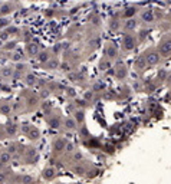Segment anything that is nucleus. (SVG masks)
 <instances>
[{
    "mask_svg": "<svg viewBox=\"0 0 171 184\" xmlns=\"http://www.w3.org/2000/svg\"><path fill=\"white\" fill-rule=\"evenodd\" d=\"M85 98H86V99H91V98H92V92H91V94L88 92V94L85 95Z\"/></svg>",
    "mask_w": 171,
    "mask_h": 184,
    "instance_id": "nucleus-32",
    "label": "nucleus"
},
{
    "mask_svg": "<svg viewBox=\"0 0 171 184\" xmlns=\"http://www.w3.org/2000/svg\"><path fill=\"white\" fill-rule=\"evenodd\" d=\"M29 51H30V53H38V48H36V45H30Z\"/></svg>",
    "mask_w": 171,
    "mask_h": 184,
    "instance_id": "nucleus-23",
    "label": "nucleus"
},
{
    "mask_svg": "<svg viewBox=\"0 0 171 184\" xmlns=\"http://www.w3.org/2000/svg\"><path fill=\"white\" fill-rule=\"evenodd\" d=\"M10 158H12V154L9 151L2 152V154H0V163H2V164H7V163L10 161Z\"/></svg>",
    "mask_w": 171,
    "mask_h": 184,
    "instance_id": "nucleus-13",
    "label": "nucleus"
},
{
    "mask_svg": "<svg viewBox=\"0 0 171 184\" xmlns=\"http://www.w3.org/2000/svg\"><path fill=\"white\" fill-rule=\"evenodd\" d=\"M7 25V20L6 19H0V27H5Z\"/></svg>",
    "mask_w": 171,
    "mask_h": 184,
    "instance_id": "nucleus-28",
    "label": "nucleus"
},
{
    "mask_svg": "<svg viewBox=\"0 0 171 184\" xmlns=\"http://www.w3.org/2000/svg\"><path fill=\"white\" fill-rule=\"evenodd\" d=\"M137 45V40L132 35H124L122 36V49L127 51V52H131L132 49Z\"/></svg>",
    "mask_w": 171,
    "mask_h": 184,
    "instance_id": "nucleus-3",
    "label": "nucleus"
},
{
    "mask_svg": "<svg viewBox=\"0 0 171 184\" xmlns=\"http://www.w3.org/2000/svg\"><path fill=\"white\" fill-rule=\"evenodd\" d=\"M55 174H56V170L55 168H52V167H49V168H46V170H43V178H46V180H52L53 177H55Z\"/></svg>",
    "mask_w": 171,
    "mask_h": 184,
    "instance_id": "nucleus-10",
    "label": "nucleus"
},
{
    "mask_svg": "<svg viewBox=\"0 0 171 184\" xmlns=\"http://www.w3.org/2000/svg\"><path fill=\"white\" fill-rule=\"evenodd\" d=\"M68 94H69V97H75V91H73L72 88H69V89H68Z\"/></svg>",
    "mask_w": 171,
    "mask_h": 184,
    "instance_id": "nucleus-29",
    "label": "nucleus"
},
{
    "mask_svg": "<svg viewBox=\"0 0 171 184\" xmlns=\"http://www.w3.org/2000/svg\"><path fill=\"white\" fill-rule=\"evenodd\" d=\"M158 52L161 56H170L171 55V36H165L164 39L158 43Z\"/></svg>",
    "mask_w": 171,
    "mask_h": 184,
    "instance_id": "nucleus-2",
    "label": "nucleus"
},
{
    "mask_svg": "<svg viewBox=\"0 0 171 184\" xmlns=\"http://www.w3.org/2000/svg\"><path fill=\"white\" fill-rule=\"evenodd\" d=\"M76 124H78V121L73 118H68L65 121V125L68 130H71V131H73V130H76Z\"/></svg>",
    "mask_w": 171,
    "mask_h": 184,
    "instance_id": "nucleus-12",
    "label": "nucleus"
},
{
    "mask_svg": "<svg viewBox=\"0 0 171 184\" xmlns=\"http://www.w3.org/2000/svg\"><path fill=\"white\" fill-rule=\"evenodd\" d=\"M141 20H142L144 23H152V22L155 20V13H154V10H152V9H144V10L141 12Z\"/></svg>",
    "mask_w": 171,
    "mask_h": 184,
    "instance_id": "nucleus-4",
    "label": "nucleus"
},
{
    "mask_svg": "<svg viewBox=\"0 0 171 184\" xmlns=\"http://www.w3.org/2000/svg\"><path fill=\"white\" fill-rule=\"evenodd\" d=\"M47 66H49L50 69H53V68H56V66H58V60H55V59H49V60H47Z\"/></svg>",
    "mask_w": 171,
    "mask_h": 184,
    "instance_id": "nucleus-17",
    "label": "nucleus"
},
{
    "mask_svg": "<svg viewBox=\"0 0 171 184\" xmlns=\"http://www.w3.org/2000/svg\"><path fill=\"white\" fill-rule=\"evenodd\" d=\"M65 147H66V141H65V140H62V138L55 140V143H53V148H55L56 151H62V150H65Z\"/></svg>",
    "mask_w": 171,
    "mask_h": 184,
    "instance_id": "nucleus-8",
    "label": "nucleus"
},
{
    "mask_svg": "<svg viewBox=\"0 0 171 184\" xmlns=\"http://www.w3.org/2000/svg\"><path fill=\"white\" fill-rule=\"evenodd\" d=\"M38 56H39V62H42V63H45V62L49 60V55H47V52H40Z\"/></svg>",
    "mask_w": 171,
    "mask_h": 184,
    "instance_id": "nucleus-14",
    "label": "nucleus"
},
{
    "mask_svg": "<svg viewBox=\"0 0 171 184\" xmlns=\"http://www.w3.org/2000/svg\"><path fill=\"white\" fill-rule=\"evenodd\" d=\"M62 71H69V65H62Z\"/></svg>",
    "mask_w": 171,
    "mask_h": 184,
    "instance_id": "nucleus-31",
    "label": "nucleus"
},
{
    "mask_svg": "<svg viewBox=\"0 0 171 184\" xmlns=\"http://www.w3.org/2000/svg\"><path fill=\"white\" fill-rule=\"evenodd\" d=\"M137 19L135 17H130V19H125V23H124V29L125 30H134V29H137Z\"/></svg>",
    "mask_w": 171,
    "mask_h": 184,
    "instance_id": "nucleus-7",
    "label": "nucleus"
},
{
    "mask_svg": "<svg viewBox=\"0 0 171 184\" xmlns=\"http://www.w3.org/2000/svg\"><path fill=\"white\" fill-rule=\"evenodd\" d=\"M115 73H117V76H118L119 79H124L125 76H127V66L122 65V63H119V65L117 66V71H115Z\"/></svg>",
    "mask_w": 171,
    "mask_h": 184,
    "instance_id": "nucleus-9",
    "label": "nucleus"
},
{
    "mask_svg": "<svg viewBox=\"0 0 171 184\" xmlns=\"http://www.w3.org/2000/svg\"><path fill=\"white\" fill-rule=\"evenodd\" d=\"M111 27H112V29H118V22H112Z\"/></svg>",
    "mask_w": 171,
    "mask_h": 184,
    "instance_id": "nucleus-30",
    "label": "nucleus"
},
{
    "mask_svg": "<svg viewBox=\"0 0 171 184\" xmlns=\"http://www.w3.org/2000/svg\"><path fill=\"white\" fill-rule=\"evenodd\" d=\"M27 84H29V85H32V84H35V76H32V75H29V76H27Z\"/></svg>",
    "mask_w": 171,
    "mask_h": 184,
    "instance_id": "nucleus-24",
    "label": "nucleus"
},
{
    "mask_svg": "<svg viewBox=\"0 0 171 184\" xmlns=\"http://www.w3.org/2000/svg\"><path fill=\"white\" fill-rule=\"evenodd\" d=\"M65 150H68V151H73V145L71 144V143H69V144L66 143V147H65Z\"/></svg>",
    "mask_w": 171,
    "mask_h": 184,
    "instance_id": "nucleus-25",
    "label": "nucleus"
},
{
    "mask_svg": "<svg viewBox=\"0 0 171 184\" xmlns=\"http://www.w3.org/2000/svg\"><path fill=\"white\" fill-rule=\"evenodd\" d=\"M84 115H85V114H84V111H76V112H75V119H76V121H79V122H82V121H84V118H85Z\"/></svg>",
    "mask_w": 171,
    "mask_h": 184,
    "instance_id": "nucleus-15",
    "label": "nucleus"
},
{
    "mask_svg": "<svg viewBox=\"0 0 171 184\" xmlns=\"http://www.w3.org/2000/svg\"><path fill=\"white\" fill-rule=\"evenodd\" d=\"M7 132L13 135L14 132H16V128H14V125H7Z\"/></svg>",
    "mask_w": 171,
    "mask_h": 184,
    "instance_id": "nucleus-20",
    "label": "nucleus"
},
{
    "mask_svg": "<svg viewBox=\"0 0 171 184\" xmlns=\"http://www.w3.org/2000/svg\"><path fill=\"white\" fill-rule=\"evenodd\" d=\"M3 75H5V76H10V75H12V69H10V71H9V69H5V71H3Z\"/></svg>",
    "mask_w": 171,
    "mask_h": 184,
    "instance_id": "nucleus-27",
    "label": "nucleus"
},
{
    "mask_svg": "<svg viewBox=\"0 0 171 184\" xmlns=\"http://www.w3.org/2000/svg\"><path fill=\"white\" fill-rule=\"evenodd\" d=\"M117 55H118L117 46L109 43V45L106 46V58H108V59H114V58H117Z\"/></svg>",
    "mask_w": 171,
    "mask_h": 184,
    "instance_id": "nucleus-6",
    "label": "nucleus"
},
{
    "mask_svg": "<svg viewBox=\"0 0 171 184\" xmlns=\"http://www.w3.org/2000/svg\"><path fill=\"white\" fill-rule=\"evenodd\" d=\"M147 62H145V59H144V56H139L138 59L135 60V68L137 69H139V71H144V68H147Z\"/></svg>",
    "mask_w": 171,
    "mask_h": 184,
    "instance_id": "nucleus-11",
    "label": "nucleus"
},
{
    "mask_svg": "<svg viewBox=\"0 0 171 184\" xmlns=\"http://www.w3.org/2000/svg\"><path fill=\"white\" fill-rule=\"evenodd\" d=\"M9 152H10V154H14V152H16V145H10V147H9Z\"/></svg>",
    "mask_w": 171,
    "mask_h": 184,
    "instance_id": "nucleus-26",
    "label": "nucleus"
},
{
    "mask_svg": "<svg viewBox=\"0 0 171 184\" xmlns=\"http://www.w3.org/2000/svg\"><path fill=\"white\" fill-rule=\"evenodd\" d=\"M22 181H23V183H32L33 177H30V176H25V177L22 178Z\"/></svg>",
    "mask_w": 171,
    "mask_h": 184,
    "instance_id": "nucleus-21",
    "label": "nucleus"
},
{
    "mask_svg": "<svg viewBox=\"0 0 171 184\" xmlns=\"http://www.w3.org/2000/svg\"><path fill=\"white\" fill-rule=\"evenodd\" d=\"M75 158H76V160H81V154H75Z\"/></svg>",
    "mask_w": 171,
    "mask_h": 184,
    "instance_id": "nucleus-35",
    "label": "nucleus"
},
{
    "mask_svg": "<svg viewBox=\"0 0 171 184\" xmlns=\"http://www.w3.org/2000/svg\"><path fill=\"white\" fill-rule=\"evenodd\" d=\"M10 12V6H7V5H5V6L0 7V13L2 14H7Z\"/></svg>",
    "mask_w": 171,
    "mask_h": 184,
    "instance_id": "nucleus-16",
    "label": "nucleus"
},
{
    "mask_svg": "<svg viewBox=\"0 0 171 184\" xmlns=\"http://www.w3.org/2000/svg\"><path fill=\"white\" fill-rule=\"evenodd\" d=\"M49 124H50V127H52V128H58V127H59V121H58V119H50V122H49Z\"/></svg>",
    "mask_w": 171,
    "mask_h": 184,
    "instance_id": "nucleus-18",
    "label": "nucleus"
},
{
    "mask_svg": "<svg viewBox=\"0 0 171 184\" xmlns=\"http://www.w3.org/2000/svg\"><path fill=\"white\" fill-rule=\"evenodd\" d=\"M144 56L145 62H147V65L148 66H155L160 63V59H161V55L158 51L155 49H148V51H145V53L142 55Z\"/></svg>",
    "mask_w": 171,
    "mask_h": 184,
    "instance_id": "nucleus-1",
    "label": "nucleus"
},
{
    "mask_svg": "<svg viewBox=\"0 0 171 184\" xmlns=\"http://www.w3.org/2000/svg\"><path fill=\"white\" fill-rule=\"evenodd\" d=\"M138 12V7L137 6H128L124 9V12H122V16H124L125 19H130V17H134L135 14Z\"/></svg>",
    "mask_w": 171,
    "mask_h": 184,
    "instance_id": "nucleus-5",
    "label": "nucleus"
},
{
    "mask_svg": "<svg viewBox=\"0 0 171 184\" xmlns=\"http://www.w3.org/2000/svg\"><path fill=\"white\" fill-rule=\"evenodd\" d=\"M13 59H14V60H19V59H20V56H19V55H14Z\"/></svg>",
    "mask_w": 171,
    "mask_h": 184,
    "instance_id": "nucleus-34",
    "label": "nucleus"
},
{
    "mask_svg": "<svg viewBox=\"0 0 171 184\" xmlns=\"http://www.w3.org/2000/svg\"><path fill=\"white\" fill-rule=\"evenodd\" d=\"M9 111H10V106L7 105V104H5V105H2V112H3V114H7Z\"/></svg>",
    "mask_w": 171,
    "mask_h": 184,
    "instance_id": "nucleus-22",
    "label": "nucleus"
},
{
    "mask_svg": "<svg viewBox=\"0 0 171 184\" xmlns=\"http://www.w3.org/2000/svg\"><path fill=\"white\" fill-rule=\"evenodd\" d=\"M53 51H55V52H59V51H60L59 45H56V46H55V48H53Z\"/></svg>",
    "mask_w": 171,
    "mask_h": 184,
    "instance_id": "nucleus-33",
    "label": "nucleus"
},
{
    "mask_svg": "<svg viewBox=\"0 0 171 184\" xmlns=\"http://www.w3.org/2000/svg\"><path fill=\"white\" fill-rule=\"evenodd\" d=\"M30 137H32V140H36V138L39 137V131L38 130H32L30 131Z\"/></svg>",
    "mask_w": 171,
    "mask_h": 184,
    "instance_id": "nucleus-19",
    "label": "nucleus"
}]
</instances>
